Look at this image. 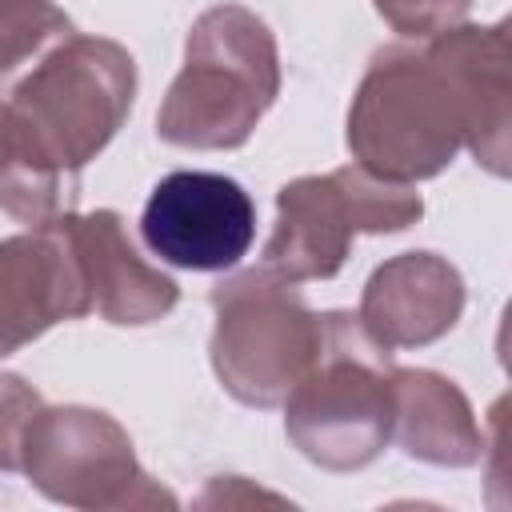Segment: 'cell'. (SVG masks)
Instances as JSON below:
<instances>
[{"mask_svg":"<svg viewBox=\"0 0 512 512\" xmlns=\"http://www.w3.org/2000/svg\"><path fill=\"white\" fill-rule=\"evenodd\" d=\"M512 40L508 20L452 24L420 48H380L348 108L352 160L384 180L440 176L460 148L492 176H508Z\"/></svg>","mask_w":512,"mask_h":512,"instance_id":"obj_1","label":"cell"},{"mask_svg":"<svg viewBox=\"0 0 512 512\" xmlns=\"http://www.w3.org/2000/svg\"><path fill=\"white\" fill-rule=\"evenodd\" d=\"M136 100V60L108 36H68L40 56L8 100L0 208L28 228L72 212L76 184Z\"/></svg>","mask_w":512,"mask_h":512,"instance_id":"obj_2","label":"cell"},{"mask_svg":"<svg viewBox=\"0 0 512 512\" xmlns=\"http://www.w3.org/2000/svg\"><path fill=\"white\" fill-rule=\"evenodd\" d=\"M280 96V52L272 28L240 8L216 4L196 16L184 44V68L156 112L164 144L228 152L248 144Z\"/></svg>","mask_w":512,"mask_h":512,"instance_id":"obj_3","label":"cell"},{"mask_svg":"<svg viewBox=\"0 0 512 512\" xmlns=\"http://www.w3.org/2000/svg\"><path fill=\"white\" fill-rule=\"evenodd\" d=\"M392 352L356 312H320V340L284 396V428L304 460L328 472L368 468L392 440Z\"/></svg>","mask_w":512,"mask_h":512,"instance_id":"obj_4","label":"cell"},{"mask_svg":"<svg viewBox=\"0 0 512 512\" xmlns=\"http://www.w3.org/2000/svg\"><path fill=\"white\" fill-rule=\"evenodd\" d=\"M420 216L424 200L412 184L372 176L360 164L296 176L276 192V224L260 268L288 284L332 280L360 232H404Z\"/></svg>","mask_w":512,"mask_h":512,"instance_id":"obj_5","label":"cell"},{"mask_svg":"<svg viewBox=\"0 0 512 512\" xmlns=\"http://www.w3.org/2000/svg\"><path fill=\"white\" fill-rule=\"evenodd\" d=\"M212 312L208 356L224 392L248 408L284 404L316 352L320 312L304 304L296 284L268 268L220 280L212 288Z\"/></svg>","mask_w":512,"mask_h":512,"instance_id":"obj_6","label":"cell"},{"mask_svg":"<svg viewBox=\"0 0 512 512\" xmlns=\"http://www.w3.org/2000/svg\"><path fill=\"white\" fill-rule=\"evenodd\" d=\"M20 472L40 496L64 508H176L136 460L128 432L100 408H40L24 432Z\"/></svg>","mask_w":512,"mask_h":512,"instance_id":"obj_7","label":"cell"},{"mask_svg":"<svg viewBox=\"0 0 512 512\" xmlns=\"http://www.w3.org/2000/svg\"><path fill=\"white\" fill-rule=\"evenodd\" d=\"M152 256L184 272H224L256 240V204L224 172H168L140 216Z\"/></svg>","mask_w":512,"mask_h":512,"instance_id":"obj_8","label":"cell"},{"mask_svg":"<svg viewBox=\"0 0 512 512\" xmlns=\"http://www.w3.org/2000/svg\"><path fill=\"white\" fill-rule=\"evenodd\" d=\"M88 312L92 292L64 220L0 240V360Z\"/></svg>","mask_w":512,"mask_h":512,"instance_id":"obj_9","label":"cell"},{"mask_svg":"<svg viewBox=\"0 0 512 512\" xmlns=\"http://www.w3.org/2000/svg\"><path fill=\"white\" fill-rule=\"evenodd\" d=\"M464 312V276L436 252H400L384 260L360 296V324L388 348H424L456 328Z\"/></svg>","mask_w":512,"mask_h":512,"instance_id":"obj_10","label":"cell"},{"mask_svg":"<svg viewBox=\"0 0 512 512\" xmlns=\"http://www.w3.org/2000/svg\"><path fill=\"white\" fill-rule=\"evenodd\" d=\"M60 220L80 256V268L92 292V312H100L108 324H152L176 308L180 300L176 280L152 268L136 252L120 212L112 208H96L84 216L64 212Z\"/></svg>","mask_w":512,"mask_h":512,"instance_id":"obj_11","label":"cell"},{"mask_svg":"<svg viewBox=\"0 0 512 512\" xmlns=\"http://www.w3.org/2000/svg\"><path fill=\"white\" fill-rule=\"evenodd\" d=\"M392 396V436L412 460L436 468H472L484 456V428L476 424V412L456 380L428 368H396Z\"/></svg>","mask_w":512,"mask_h":512,"instance_id":"obj_12","label":"cell"},{"mask_svg":"<svg viewBox=\"0 0 512 512\" xmlns=\"http://www.w3.org/2000/svg\"><path fill=\"white\" fill-rule=\"evenodd\" d=\"M72 32V20L52 0H0V80Z\"/></svg>","mask_w":512,"mask_h":512,"instance_id":"obj_13","label":"cell"},{"mask_svg":"<svg viewBox=\"0 0 512 512\" xmlns=\"http://www.w3.org/2000/svg\"><path fill=\"white\" fill-rule=\"evenodd\" d=\"M40 408L44 400L32 384H24L16 372H0V472H20L24 432Z\"/></svg>","mask_w":512,"mask_h":512,"instance_id":"obj_14","label":"cell"},{"mask_svg":"<svg viewBox=\"0 0 512 512\" xmlns=\"http://www.w3.org/2000/svg\"><path fill=\"white\" fill-rule=\"evenodd\" d=\"M384 24L408 40H428L464 20L472 0H372Z\"/></svg>","mask_w":512,"mask_h":512,"instance_id":"obj_15","label":"cell"},{"mask_svg":"<svg viewBox=\"0 0 512 512\" xmlns=\"http://www.w3.org/2000/svg\"><path fill=\"white\" fill-rule=\"evenodd\" d=\"M4 152H8V104H0V164H4Z\"/></svg>","mask_w":512,"mask_h":512,"instance_id":"obj_16","label":"cell"}]
</instances>
